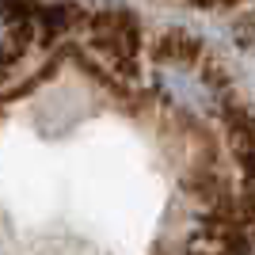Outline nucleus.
Listing matches in <instances>:
<instances>
[{
	"label": "nucleus",
	"mask_w": 255,
	"mask_h": 255,
	"mask_svg": "<svg viewBox=\"0 0 255 255\" xmlns=\"http://www.w3.org/2000/svg\"><path fill=\"white\" fill-rule=\"evenodd\" d=\"M152 80H156L160 96L168 99L175 111H187V115H221L229 96L217 76L206 73L202 61H168V57H156V69H152Z\"/></svg>",
	"instance_id": "f257e3e1"
},
{
	"label": "nucleus",
	"mask_w": 255,
	"mask_h": 255,
	"mask_svg": "<svg viewBox=\"0 0 255 255\" xmlns=\"http://www.w3.org/2000/svg\"><path fill=\"white\" fill-rule=\"evenodd\" d=\"M34 34V11L19 0H0V69L15 61Z\"/></svg>",
	"instance_id": "f03ea898"
}]
</instances>
